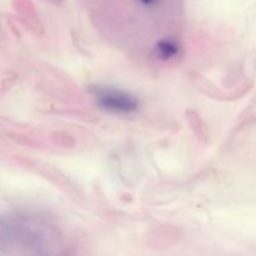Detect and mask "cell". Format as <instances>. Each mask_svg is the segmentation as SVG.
Here are the masks:
<instances>
[{"instance_id":"obj_1","label":"cell","mask_w":256,"mask_h":256,"mask_svg":"<svg viewBox=\"0 0 256 256\" xmlns=\"http://www.w3.org/2000/svg\"><path fill=\"white\" fill-rule=\"evenodd\" d=\"M94 96L102 109L115 114H132L139 106L132 95L112 88H96Z\"/></svg>"}]
</instances>
